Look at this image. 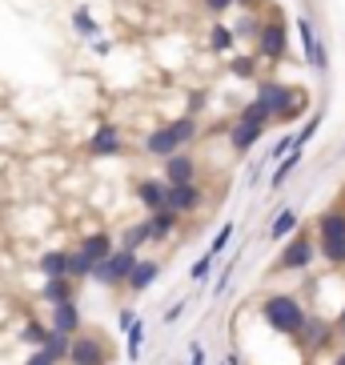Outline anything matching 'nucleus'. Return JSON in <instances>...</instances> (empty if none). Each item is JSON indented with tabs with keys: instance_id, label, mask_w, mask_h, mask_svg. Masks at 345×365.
Here are the masks:
<instances>
[{
	"instance_id": "f257e3e1",
	"label": "nucleus",
	"mask_w": 345,
	"mask_h": 365,
	"mask_svg": "<svg viewBox=\"0 0 345 365\" xmlns=\"http://www.w3.org/2000/svg\"><path fill=\"white\" fill-rule=\"evenodd\" d=\"M305 305L293 293H269V297L261 301V322L269 325L273 333H281V337H297V329L305 325Z\"/></svg>"
},
{
	"instance_id": "f03ea898",
	"label": "nucleus",
	"mask_w": 345,
	"mask_h": 365,
	"mask_svg": "<svg viewBox=\"0 0 345 365\" xmlns=\"http://www.w3.org/2000/svg\"><path fill=\"white\" fill-rule=\"evenodd\" d=\"M302 93L305 88L285 85V81H277V76H261L257 85H253V101H261V105L273 113V125H285V120H289V108L297 105Z\"/></svg>"
},
{
	"instance_id": "7ed1b4c3",
	"label": "nucleus",
	"mask_w": 345,
	"mask_h": 365,
	"mask_svg": "<svg viewBox=\"0 0 345 365\" xmlns=\"http://www.w3.org/2000/svg\"><path fill=\"white\" fill-rule=\"evenodd\" d=\"M253 53H257V61H265V65H281L285 56H289V24H285V16H265L261 21V33L257 41H253Z\"/></svg>"
},
{
	"instance_id": "20e7f679",
	"label": "nucleus",
	"mask_w": 345,
	"mask_h": 365,
	"mask_svg": "<svg viewBox=\"0 0 345 365\" xmlns=\"http://www.w3.org/2000/svg\"><path fill=\"white\" fill-rule=\"evenodd\" d=\"M137 261H140L137 249H120L117 245L105 261H97V265H93V281H97V285H108V289H117V285H125V281H129V273L137 269Z\"/></svg>"
},
{
	"instance_id": "39448f33",
	"label": "nucleus",
	"mask_w": 345,
	"mask_h": 365,
	"mask_svg": "<svg viewBox=\"0 0 345 365\" xmlns=\"http://www.w3.org/2000/svg\"><path fill=\"white\" fill-rule=\"evenodd\" d=\"M313 257H317V241L305 229H297L277 253V273H302V269L313 265Z\"/></svg>"
},
{
	"instance_id": "423d86ee",
	"label": "nucleus",
	"mask_w": 345,
	"mask_h": 365,
	"mask_svg": "<svg viewBox=\"0 0 345 365\" xmlns=\"http://www.w3.org/2000/svg\"><path fill=\"white\" fill-rule=\"evenodd\" d=\"M297 41H302V61L313 68L317 76L329 73V48H325V41L317 36V29H313L309 16H297Z\"/></svg>"
},
{
	"instance_id": "0eeeda50",
	"label": "nucleus",
	"mask_w": 345,
	"mask_h": 365,
	"mask_svg": "<svg viewBox=\"0 0 345 365\" xmlns=\"http://www.w3.org/2000/svg\"><path fill=\"white\" fill-rule=\"evenodd\" d=\"M129 149V140H125V129L120 125H97L93 129V137L85 140V153L88 157H120V153Z\"/></svg>"
},
{
	"instance_id": "6e6552de",
	"label": "nucleus",
	"mask_w": 345,
	"mask_h": 365,
	"mask_svg": "<svg viewBox=\"0 0 345 365\" xmlns=\"http://www.w3.org/2000/svg\"><path fill=\"white\" fill-rule=\"evenodd\" d=\"M113 349H108L105 337L97 333H76L73 337V354H68V365H108Z\"/></svg>"
},
{
	"instance_id": "1a4fd4ad",
	"label": "nucleus",
	"mask_w": 345,
	"mask_h": 365,
	"mask_svg": "<svg viewBox=\"0 0 345 365\" xmlns=\"http://www.w3.org/2000/svg\"><path fill=\"white\" fill-rule=\"evenodd\" d=\"M269 133V125H257V120H241L233 117V125L225 129V140H229V149L237 153V157H245L253 145H261V137Z\"/></svg>"
},
{
	"instance_id": "9d476101",
	"label": "nucleus",
	"mask_w": 345,
	"mask_h": 365,
	"mask_svg": "<svg viewBox=\"0 0 345 365\" xmlns=\"http://www.w3.org/2000/svg\"><path fill=\"white\" fill-rule=\"evenodd\" d=\"M197 173H201V165H197L193 149H181V153H172V157L161 161L165 185H189V181H197Z\"/></svg>"
},
{
	"instance_id": "9b49d317",
	"label": "nucleus",
	"mask_w": 345,
	"mask_h": 365,
	"mask_svg": "<svg viewBox=\"0 0 345 365\" xmlns=\"http://www.w3.org/2000/svg\"><path fill=\"white\" fill-rule=\"evenodd\" d=\"M133 197L140 201L145 213H157V209L169 205V185H165V177H161V181H157V177H140V181L133 185Z\"/></svg>"
},
{
	"instance_id": "f8f14e48",
	"label": "nucleus",
	"mask_w": 345,
	"mask_h": 365,
	"mask_svg": "<svg viewBox=\"0 0 345 365\" xmlns=\"http://www.w3.org/2000/svg\"><path fill=\"white\" fill-rule=\"evenodd\" d=\"M201 201H205V189H201L197 181H189V185H169V209H177L181 217L197 213V209H201Z\"/></svg>"
},
{
	"instance_id": "ddd939ff",
	"label": "nucleus",
	"mask_w": 345,
	"mask_h": 365,
	"mask_svg": "<svg viewBox=\"0 0 345 365\" xmlns=\"http://www.w3.org/2000/svg\"><path fill=\"white\" fill-rule=\"evenodd\" d=\"M205 48L213 56H233L237 53V36H233V24L229 21H213L205 33Z\"/></svg>"
},
{
	"instance_id": "4468645a",
	"label": "nucleus",
	"mask_w": 345,
	"mask_h": 365,
	"mask_svg": "<svg viewBox=\"0 0 345 365\" xmlns=\"http://www.w3.org/2000/svg\"><path fill=\"white\" fill-rule=\"evenodd\" d=\"M145 153L157 157V161H165V157H172V153H181V145H177V137H172L169 125H157V129L145 133Z\"/></svg>"
},
{
	"instance_id": "2eb2a0df",
	"label": "nucleus",
	"mask_w": 345,
	"mask_h": 365,
	"mask_svg": "<svg viewBox=\"0 0 345 365\" xmlns=\"http://www.w3.org/2000/svg\"><path fill=\"white\" fill-rule=\"evenodd\" d=\"M68 24H73V33L81 36V41H88V44L105 36V29H101V21L93 16V9H88V4H76V9L68 12Z\"/></svg>"
},
{
	"instance_id": "dca6fc26",
	"label": "nucleus",
	"mask_w": 345,
	"mask_h": 365,
	"mask_svg": "<svg viewBox=\"0 0 345 365\" xmlns=\"http://www.w3.org/2000/svg\"><path fill=\"white\" fill-rule=\"evenodd\" d=\"M329 337H334V325H329V322H321V317H305V325L297 329L293 341L302 345V349H321Z\"/></svg>"
},
{
	"instance_id": "f3484780",
	"label": "nucleus",
	"mask_w": 345,
	"mask_h": 365,
	"mask_svg": "<svg viewBox=\"0 0 345 365\" xmlns=\"http://www.w3.org/2000/svg\"><path fill=\"white\" fill-rule=\"evenodd\" d=\"M81 305L76 301H65V305H53V317H48V329L56 333H68V337H76L81 333Z\"/></svg>"
},
{
	"instance_id": "a211bd4d",
	"label": "nucleus",
	"mask_w": 345,
	"mask_h": 365,
	"mask_svg": "<svg viewBox=\"0 0 345 365\" xmlns=\"http://www.w3.org/2000/svg\"><path fill=\"white\" fill-rule=\"evenodd\" d=\"M41 301H44V305H65V301H76V281L73 277H44Z\"/></svg>"
},
{
	"instance_id": "6ab92c4d",
	"label": "nucleus",
	"mask_w": 345,
	"mask_h": 365,
	"mask_svg": "<svg viewBox=\"0 0 345 365\" xmlns=\"http://www.w3.org/2000/svg\"><path fill=\"white\" fill-rule=\"evenodd\" d=\"M172 137H177V145L181 149H193L197 140H201V117H189V113H181V117L169 120Z\"/></svg>"
},
{
	"instance_id": "aec40b11",
	"label": "nucleus",
	"mask_w": 345,
	"mask_h": 365,
	"mask_svg": "<svg viewBox=\"0 0 345 365\" xmlns=\"http://www.w3.org/2000/svg\"><path fill=\"white\" fill-rule=\"evenodd\" d=\"M302 161H305V149H302V145H297V149H293V153H285V157H281V161L273 165V173H269V189H273V193H277L281 185L289 181L293 173L302 169Z\"/></svg>"
},
{
	"instance_id": "412c9836",
	"label": "nucleus",
	"mask_w": 345,
	"mask_h": 365,
	"mask_svg": "<svg viewBox=\"0 0 345 365\" xmlns=\"http://www.w3.org/2000/svg\"><path fill=\"white\" fill-rule=\"evenodd\" d=\"M149 229H153V241H169L177 229H181V213L177 209H157V213H149Z\"/></svg>"
},
{
	"instance_id": "4be33fe9",
	"label": "nucleus",
	"mask_w": 345,
	"mask_h": 365,
	"mask_svg": "<svg viewBox=\"0 0 345 365\" xmlns=\"http://www.w3.org/2000/svg\"><path fill=\"white\" fill-rule=\"evenodd\" d=\"M229 76H233V81H253V85H257V81H261L257 53H233V56H229Z\"/></svg>"
},
{
	"instance_id": "5701e85b",
	"label": "nucleus",
	"mask_w": 345,
	"mask_h": 365,
	"mask_svg": "<svg viewBox=\"0 0 345 365\" xmlns=\"http://www.w3.org/2000/svg\"><path fill=\"white\" fill-rule=\"evenodd\" d=\"M157 277H161V261H145V257H140L137 269L129 273V281H125V289H129V293H145Z\"/></svg>"
},
{
	"instance_id": "b1692460",
	"label": "nucleus",
	"mask_w": 345,
	"mask_h": 365,
	"mask_svg": "<svg viewBox=\"0 0 345 365\" xmlns=\"http://www.w3.org/2000/svg\"><path fill=\"white\" fill-rule=\"evenodd\" d=\"M81 249H85L93 261H105L108 253L117 249V241H113V233H108V229H97V233H85V237H81Z\"/></svg>"
},
{
	"instance_id": "393cba45",
	"label": "nucleus",
	"mask_w": 345,
	"mask_h": 365,
	"mask_svg": "<svg viewBox=\"0 0 345 365\" xmlns=\"http://www.w3.org/2000/svg\"><path fill=\"white\" fill-rule=\"evenodd\" d=\"M149 241H153V229H149V217H145V221H133V225H125V233H120L117 245H120V249H137V253H140Z\"/></svg>"
},
{
	"instance_id": "a878e982",
	"label": "nucleus",
	"mask_w": 345,
	"mask_h": 365,
	"mask_svg": "<svg viewBox=\"0 0 345 365\" xmlns=\"http://www.w3.org/2000/svg\"><path fill=\"white\" fill-rule=\"evenodd\" d=\"M36 269H41L44 277H68V249H48V253H41Z\"/></svg>"
},
{
	"instance_id": "bb28decb",
	"label": "nucleus",
	"mask_w": 345,
	"mask_h": 365,
	"mask_svg": "<svg viewBox=\"0 0 345 365\" xmlns=\"http://www.w3.org/2000/svg\"><path fill=\"white\" fill-rule=\"evenodd\" d=\"M261 12H245V9H237V21H233V36H237V44L241 41H257V33H261Z\"/></svg>"
},
{
	"instance_id": "cd10ccee",
	"label": "nucleus",
	"mask_w": 345,
	"mask_h": 365,
	"mask_svg": "<svg viewBox=\"0 0 345 365\" xmlns=\"http://www.w3.org/2000/svg\"><path fill=\"white\" fill-rule=\"evenodd\" d=\"M297 233V209H281L277 217L269 221V241H289V237Z\"/></svg>"
},
{
	"instance_id": "c85d7f7f",
	"label": "nucleus",
	"mask_w": 345,
	"mask_h": 365,
	"mask_svg": "<svg viewBox=\"0 0 345 365\" xmlns=\"http://www.w3.org/2000/svg\"><path fill=\"white\" fill-rule=\"evenodd\" d=\"M321 237H345V209H325L317 217V241Z\"/></svg>"
},
{
	"instance_id": "c756f323",
	"label": "nucleus",
	"mask_w": 345,
	"mask_h": 365,
	"mask_svg": "<svg viewBox=\"0 0 345 365\" xmlns=\"http://www.w3.org/2000/svg\"><path fill=\"white\" fill-rule=\"evenodd\" d=\"M317 253H321L325 265L341 269L345 265V237H321V241H317Z\"/></svg>"
},
{
	"instance_id": "7c9ffc66",
	"label": "nucleus",
	"mask_w": 345,
	"mask_h": 365,
	"mask_svg": "<svg viewBox=\"0 0 345 365\" xmlns=\"http://www.w3.org/2000/svg\"><path fill=\"white\" fill-rule=\"evenodd\" d=\"M48 322H36V317H29V322L21 325V333H16V337H21L24 345H29V349H41L44 341H48Z\"/></svg>"
},
{
	"instance_id": "2f4dec72",
	"label": "nucleus",
	"mask_w": 345,
	"mask_h": 365,
	"mask_svg": "<svg viewBox=\"0 0 345 365\" xmlns=\"http://www.w3.org/2000/svg\"><path fill=\"white\" fill-rule=\"evenodd\" d=\"M41 349H44L48 357H53L56 365H65V361H68V354H73V337H68V333H56V329H53V333H48V341H44Z\"/></svg>"
},
{
	"instance_id": "473e14b6",
	"label": "nucleus",
	"mask_w": 345,
	"mask_h": 365,
	"mask_svg": "<svg viewBox=\"0 0 345 365\" xmlns=\"http://www.w3.org/2000/svg\"><path fill=\"white\" fill-rule=\"evenodd\" d=\"M93 265H97V261L88 257L81 245L68 249V277H73V281H88V277H93Z\"/></svg>"
},
{
	"instance_id": "72a5a7b5",
	"label": "nucleus",
	"mask_w": 345,
	"mask_h": 365,
	"mask_svg": "<svg viewBox=\"0 0 345 365\" xmlns=\"http://www.w3.org/2000/svg\"><path fill=\"white\" fill-rule=\"evenodd\" d=\"M140 345H145V322L137 317V325L125 329V357L129 361H140Z\"/></svg>"
},
{
	"instance_id": "f704fd0d",
	"label": "nucleus",
	"mask_w": 345,
	"mask_h": 365,
	"mask_svg": "<svg viewBox=\"0 0 345 365\" xmlns=\"http://www.w3.org/2000/svg\"><path fill=\"white\" fill-rule=\"evenodd\" d=\"M237 117H241V120H257V125H273V113L261 105V101H253V97H249L245 105L237 108Z\"/></svg>"
},
{
	"instance_id": "c9c22d12",
	"label": "nucleus",
	"mask_w": 345,
	"mask_h": 365,
	"mask_svg": "<svg viewBox=\"0 0 345 365\" xmlns=\"http://www.w3.org/2000/svg\"><path fill=\"white\" fill-rule=\"evenodd\" d=\"M205 105H209V88H189V93H185V113H189V117H201Z\"/></svg>"
},
{
	"instance_id": "e433bc0d",
	"label": "nucleus",
	"mask_w": 345,
	"mask_h": 365,
	"mask_svg": "<svg viewBox=\"0 0 345 365\" xmlns=\"http://www.w3.org/2000/svg\"><path fill=\"white\" fill-rule=\"evenodd\" d=\"M233 229H237V225H233V221H225V225L213 233V241H209V253H213V257H221V253L229 249V241H233Z\"/></svg>"
},
{
	"instance_id": "4c0bfd02",
	"label": "nucleus",
	"mask_w": 345,
	"mask_h": 365,
	"mask_svg": "<svg viewBox=\"0 0 345 365\" xmlns=\"http://www.w3.org/2000/svg\"><path fill=\"white\" fill-rule=\"evenodd\" d=\"M293 149H297V133H281V137L273 140V149H269V161L277 165L281 157H285V153H293Z\"/></svg>"
},
{
	"instance_id": "58836bf2",
	"label": "nucleus",
	"mask_w": 345,
	"mask_h": 365,
	"mask_svg": "<svg viewBox=\"0 0 345 365\" xmlns=\"http://www.w3.org/2000/svg\"><path fill=\"white\" fill-rule=\"evenodd\" d=\"M201 9H205L213 21H225L229 12H237V0H201Z\"/></svg>"
},
{
	"instance_id": "ea45409f",
	"label": "nucleus",
	"mask_w": 345,
	"mask_h": 365,
	"mask_svg": "<svg viewBox=\"0 0 345 365\" xmlns=\"http://www.w3.org/2000/svg\"><path fill=\"white\" fill-rule=\"evenodd\" d=\"M321 120H325V113H321V108H317V113H309V120H305V125H302V133H297V145H302V149L309 145L313 137H317V129H321Z\"/></svg>"
},
{
	"instance_id": "a19ab883",
	"label": "nucleus",
	"mask_w": 345,
	"mask_h": 365,
	"mask_svg": "<svg viewBox=\"0 0 345 365\" xmlns=\"http://www.w3.org/2000/svg\"><path fill=\"white\" fill-rule=\"evenodd\" d=\"M213 253H205V257H197L193 269H189V281H209V273H213Z\"/></svg>"
},
{
	"instance_id": "79ce46f5",
	"label": "nucleus",
	"mask_w": 345,
	"mask_h": 365,
	"mask_svg": "<svg viewBox=\"0 0 345 365\" xmlns=\"http://www.w3.org/2000/svg\"><path fill=\"white\" fill-rule=\"evenodd\" d=\"M233 269H237V257H229V261H225V269L217 273V281H213V293H217V297H221V293L229 289V281H233Z\"/></svg>"
},
{
	"instance_id": "37998d69",
	"label": "nucleus",
	"mask_w": 345,
	"mask_h": 365,
	"mask_svg": "<svg viewBox=\"0 0 345 365\" xmlns=\"http://www.w3.org/2000/svg\"><path fill=\"white\" fill-rule=\"evenodd\" d=\"M117 325H120V333L129 329V325H137V309H133V305H125V309L117 313Z\"/></svg>"
},
{
	"instance_id": "c03bdc74",
	"label": "nucleus",
	"mask_w": 345,
	"mask_h": 365,
	"mask_svg": "<svg viewBox=\"0 0 345 365\" xmlns=\"http://www.w3.org/2000/svg\"><path fill=\"white\" fill-rule=\"evenodd\" d=\"M24 365H56L53 357L44 354V349H29V357H24Z\"/></svg>"
},
{
	"instance_id": "a18cd8bd",
	"label": "nucleus",
	"mask_w": 345,
	"mask_h": 365,
	"mask_svg": "<svg viewBox=\"0 0 345 365\" xmlns=\"http://www.w3.org/2000/svg\"><path fill=\"white\" fill-rule=\"evenodd\" d=\"M185 305H189V297H181V301H177V305H169V313H165V322H177V317H181V313H185Z\"/></svg>"
},
{
	"instance_id": "49530a36",
	"label": "nucleus",
	"mask_w": 345,
	"mask_h": 365,
	"mask_svg": "<svg viewBox=\"0 0 345 365\" xmlns=\"http://www.w3.org/2000/svg\"><path fill=\"white\" fill-rule=\"evenodd\" d=\"M269 4V0H237V9H245V12H261Z\"/></svg>"
},
{
	"instance_id": "de8ad7c7",
	"label": "nucleus",
	"mask_w": 345,
	"mask_h": 365,
	"mask_svg": "<svg viewBox=\"0 0 345 365\" xmlns=\"http://www.w3.org/2000/svg\"><path fill=\"white\" fill-rule=\"evenodd\" d=\"M189 365H205V345L193 341V357H189Z\"/></svg>"
},
{
	"instance_id": "09e8293b",
	"label": "nucleus",
	"mask_w": 345,
	"mask_h": 365,
	"mask_svg": "<svg viewBox=\"0 0 345 365\" xmlns=\"http://www.w3.org/2000/svg\"><path fill=\"white\" fill-rule=\"evenodd\" d=\"M93 53H97V56H108V53H113V41H105V36H101V41H93Z\"/></svg>"
},
{
	"instance_id": "8fccbe9b",
	"label": "nucleus",
	"mask_w": 345,
	"mask_h": 365,
	"mask_svg": "<svg viewBox=\"0 0 345 365\" xmlns=\"http://www.w3.org/2000/svg\"><path fill=\"white\" fill-rule=\"evenodd\" d=\"M334 329H337V333H341V337H345V305H341V313H337V325H334Z\"/></svg>"
},
{
	"instance_id": "3c124183",
	"label": "nucleus",
	"mask_w": 345,
	"mask_h": 365,
	"mask_svg": "<svg viewBox=\"0 0 345 365\" xmlns=\"http://www.w3.org/2000/svg\"><path fill=\"white\" fill-rule=\"evenodd\" d=\"M334 365H345V354H337V357H334Z\"/></svg>"
}]
</instances>
